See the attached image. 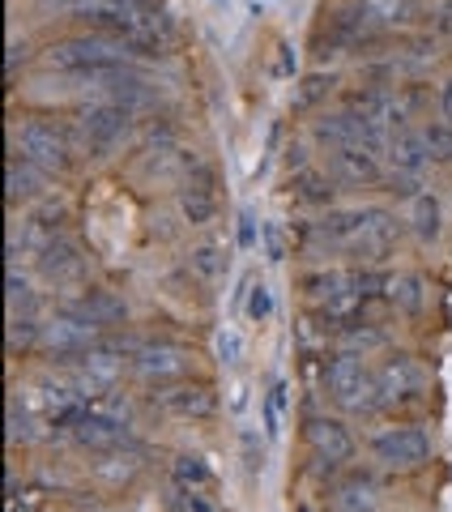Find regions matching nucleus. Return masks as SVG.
<instances>
[{"instance_id": "obj_11", "label": "nucleus", "mask_w": 452, "mask_h": 512, "mask_svg": "<svg viewBox=\"0 0 452 512\" xmlns=\"http://www.w3.org/2000/svg\"><path fill=\"white\" fill-rule=\"evenodd\" d=\"M218 201H214V171L192 163V171L184 175V188H180V214L184 222H192V227H205L209 218H214Z\"/></svg>"}, {"instance_id": "obj_30", "label": "nucleus", "mask_w": 452, "mask_h": 512, "mask_svg": "<svg viewBox=\"0 0 452 512\" xmlns=\"http://www.w3.org/2000/svg\"><path fill=\"white\" fill-rule=\"evenodd\" d=\"M192 269H197L201 278H222V274H226V256H222V248H214V244L192 248Z\"/></svg>"}, {"instance_id": "obj_19", "label": "nucleus", "mask_w": 452, "mask_h": 512, "mask_svg": "<svg viewBox=\"0 0 452 512\" xmlns=\"http://www.w3.org/2000/svg\"><path fill=\"white\" fill-rule=\"evenodd\" d=\"M410 227L423 244H435V239H440L444 210H440V201H435V192H418V197L410 201Z\"/></svg>"}, {"instance_id": "obj_18", "label": "nucleus", "mask_w": 452, "mask_h": 512, "mask_svg": "<svg viewBox=\"0 0 452 512\" xmlns=\"http://www.w3.org/2000/svg\"><path fill=\"white\" fill-rule=\"evenodd\" d=\"M39 184L43 175L35 163H26L22 154L9 150V163H5V201L9 205H22V201H35L39 197Z\"/></svg>"}, {"instance_id": "obj_32", "label": "nucleus", "mask_w": 452, "mask_h": 512, "mask_svg": "<svg viewBox=\"0 0 452 512\" xmlns=\"http://www.w3.org/2000/svg\"><path fill=\"white\" fill-rule=\"evenodd\" d=\"M9 308L30 316V308H35V291H30V282L18 274V269H9Z\"/></svg>"}, {"instance_id": "obj_20", "label": "nucleus", "mask_w": 452, "mask_h": 512, "mask_svg": "<svg viewBox=\"0 0 452 512\" xmlns=\"http://www.w3.org/2000/svg\"><path fill=\"white\" fill-rule=\"evenodd\" d=\"M295 201L303 205H329L333 201V175L329 171H316V167H303L295 171Z\"/></svg>"}, {"instance_id": "obj_37", "label": "nucleus", "mask_w": 452, "mask_h": 512, "mask_svg": "<svg viewBox=\"0 0 452 512\" xmlns=\"http://www.w3.org/2000/svg\"><path fill=\"white\" fill-rule=\"evenodd\" d=\"M282 163H286L290 171H303V167H308V146H303V141H290L286 154H282Z\"/></svg>"}, {"instance_id": "obj_26", "label": "nucleus", "mask_w": 452, "mask_h": 512, "mask_svg": "<svg viewBox=\"0 0 452 512\" xmlns=\"http://www.w3.org/2000/svg\"><path fill=\"white\" fill-rule=\"evenodd\" d=\"M5 342H9V355H18V350H30L35 342H43V325H39L35 316H18V312H13Z\"/></svg>"}, {"instance_id": "obj_6", "label": "nucleus", "mask_w": 452, "mask_h": 512, "mask_svg": "<svg viewBox=\"0 0 452 512\" xmlns=\"http://www.w3.org/2000/svg\"><path fill=\"white\" fill-rule=\"evenodd\" d=\"M154 406L175 419H209L218 410V393L209 380H175L154 389Z\"/></svg>"}, {"instance_id": "obj_9", "label": "nucleus", "mask_w": 452, "mask_h": 512, "mask_svg": "<svg viewBox=\"0 0 452 512\" xmlns=\"http://www.w3.org/2000/svg\"><path fill=\"white\" fill-rule=\"evenodd\" d=\"M60 312L86 320V325L107 329V325H124V320H128V303L116 291H107V286H90V291H82L77 299H64Z\"/></svg>"}, {"instance_id": "obj_40", "label": "nucleus", "mask_w": 452, "mask_h": 512, "mask_svg": "<svg viewBox=\"0 0 452 512\" xmlns=\"http://www.w3.org/2000/svg\"><path fill=\"white\" fill-rule=\"evenodd\" d=\"M18 60H26V43L13 39V43H9V56H5V69H9V77L18 73Z\"/></svg>"}, {"instance_id": "obj_28", "label": "nucleus", "mask_w": 452, "mask_h": 512, "mask_svg": "<svg viewBox=\"0 0 452 512\" xmlns=\"http://www.w3.org/2000/svg\"><path fill=\"white\" fill-rule=\"evenodd\" d=\"M384 346V329H376V325H350V329H342V350H350V355H354V350H363V355H367V350H380Z\"/></svg>"}, {"instance_id": "obj_35", "label": "nucleus", "mask_w": 452, "mask_h": 512, "mask_svg": "<svg viewBox=\"0 0 452 512\" xmlns=\"http://www.w3.org/2000/svg\"><path fill=\"white\" fill-rule=\"evenodd\" d=\"M261 239H265V252H269V261H273V265H278V261H286L282 235H278V227H273V222H265V227H261Z\"/></svg>"}, {"instance_id": "obj_27", "label": "nucleus", "mask_w": 452, "mask_h": 512, "mask_svg": "<svg viewBox=\"0 0 452 512\" xmlns=\"http://www.w3.org/2000/svg\"><path fill=\"white\" fill-rule=\"evenodd\" d=\"M427 141V154H431V163H452V124L448 120H431L418 128Z\"/></svg>"}, {"instance_id": "obj_23", "label": "nucleus", "mask_w": 452, "mask_h": 512, "mask_svg": "<svg viewBox=\"0 0 452 512\" xmlns=\"http://www.w3.org/2000/svg\"><path fill=\"white\" fill-rule=\"evenodd\" d=\"M333 73H308V77H299V86H295V94H290V107L295 111H308V107H316V103H325L329 94H333Z\"/></svg>"}, {"instance_id": "obj_21", "label": "nucleus", "mask_w": 452, "mask_h": 512, "mask_svg": "<svg viewBox=\"0 0 452 512\" xmlns=\"http://www.w3.org/2000/svg\"><path fill=\"white\" fill-rule=\"evenodd\" d=\"M410 0H359V13L367 18L371 30H384V26H397L410 18Z\"/></svg>"}, {"instance_id": "obj_1", "label": "nucleus", "mask_w": 452, "mask_h": 512, "mask_svg": "<svg viewBox=\"0 0 452 512\" xmlns=\"http://www.w3.org/2000/svg\"><path fill=\"white\" fill-rule=\"evenodd\" d=\"M133 47L124 39H111V35H77V39H60L47 47L43 64L56 73H86V69H103V64H128Z\"/></svg>"}, {"instance_id": "obj_7", "label": "nucleus", "mask_w": 452, "mask_h": 512, "mask_svg": "<svg viewBox=\"0 0 452 512\" xmlns=\"http://www.w3.org/2000/svg\"><path fill=\"white\" fill-rule=\"evenodd\" d=\"M99 325H86V320H77L69 312H56L52 320L43 325V346L52 350V355L69 367L77 355H86L90 346H99Z\"/></svg>"}, {"instance_id": "obj_17", "label": "nucleus", "mask_w": 452, "mask_h": 512, "mask_svg": "<svg viewBox=\"0 0 452 512\" xmlns=\"http://www.w3.org/2000/svg\"><path fill=\"white\" fill-rule=\"evenodd\" d=\"M308 444H312L316 461H333V466H342V461L354 457V436L337 419H312L308 423Z\"/></svg>"}, {"instance_id": "obj_29", "label": "nucleus", "mask_w": 452, "mask_h": 512, "mask_svg": "<svg viewBox=\"0 0 452 512\" xmlns=\"http://www.w3.org/2000/svg\"><path fill=\"white\" fill-rule=\"evenodd\" d=\"M141 461L137 457H120V448H111V453H103L99 461V478H107V483H124V478L137 474Z\"/></svg>"}, {"instance_id": "obj_33", "label": "nucleus", "mask_w": 452, "mask_h": 512, "mask_svg": "<svg viewBox=\"0 0 452 512\" xmlns=\"http://www.w3.org/2000/svg\"><path fill=\"white\" fill-rule=\"evenodd\" d=\"M269 312H273V295H269V286L261 282V286H248V316L261 325V320H269Z\"/></svg>"}, {"instance_id": "obj_5", "label": "nucleus", "mask_w": 452, "mask_h": 512, "mask_svg": "<svg viewBox=\"0 0 452 512\" xmlns=\"http://www.w3.org/2000/svg\"><path fill=\"white\" fill-rule=\"evenodd\" d=\"M371 453H376L380 466L393 470H414L431 457V436L423 427H389L371 440Z\"/></svg>"}, {"instance_id": "obj_38", "label": "nucleus", "mask_w": 452, "mask_h": 512, "mask_svg": "<svg viewBox=\"0 0 452 512\" xmlns=\"http://www.w3.org/2000/svg\"><path fill=\"white\" fill-rule=\"evenodd\" d=\"M256 244V218L244 210L239 214V248H252Z\"/></svg>"}, {"instance_id": "obj_43", "label": "nucleus", "mask_w": 452, "mask_h": 512, "mask_svg": "<svg viewBox=\"0 0 452 512\" xmlns=\"http://www.w3.org/2000/svg\"><path fill=\"white\" fill-rule=\"evenodd\" d=\"M278 52H282V64H278V73H282V77H290V73H295V52H290V43H282Z\"/></svg>"}, {"instance_id": "obj_22", "label": "nucleus", "mask_w": 452, "mask_h": 512, "mask_svg": "<svg viewBox=\"0 0 452 512\" xmlns=\"http://www.w3.org/2000/svg\"><path fill=\"white\" fill-rule=\"evenodd\" d=\"M333 512H376V495H371L367 478H350L333 491Z\"/></svg>"}, {"instance_id": "obj_16", "label": "nucleus", "mask_w": 452, "mask_h": 512, "mask_svg": "<svg viewBox=\"0 0 452 512\" xmlns=\"http://www.w3.org/2000/svg\"><path fill=\"white\" fill-rule=\"evenodd\" d=\"M329 175L342 184H371L380 180V158L367 146H342L329 154Z\"/></svg>"}, {"instance_id": "obj_39", "label": "nucleus", "mask_w": 452, "mask_h": 512, "mask_svg": "<svg viewBox=\"0 0 452 512\" xmlns=\"http://www.w3.org/2000/svg\"><path fill=\"white\" fill-rule=\"evenodd\" d=\"M435 30H440L444 39H452V0H444L440 13H435Z\"/></svg>"}, {"instance_id": "obj_44", "label": "nucleus", "mask_w": 452, "mask_h": 512, "mask_svg": "<svg viewBox=\"0 0 452 512\" xmlns=\"http://www.w3.org/2000/svg\"><path fill=\"white\" fill-rule=\"evenodd\" d=\"M188 512H214V504H205V495L188 487Z\"/></svg>"}, {"instance_id": "obj_8", "label": "nucleus", "mask_w": 452, "mask_h": 512, "mask_svg": "<svg viewBox=\"0 0 452 512\" xmlns=\"http://www.w3.org/2000/svg\"><path fill=\"white\" fill-rule=\"evenodd\" d=\"M393 244H397V218L389 210H367L363 227L346 239V252L359 256V261H367V265H380L384 256L393 252Z\"/></svg>"}, {"instance_id": "obj_25", "label": "nucleus", "mask_w": 452, "mask_h": 512, "mask_svg": "<svg viewBox=\"0 0 452 512\" xmlns=\"http://www.w3.org/2000/svg\"><path fill=\"white\" fill-rule=\"evenodd\" d=\"M5 419H9V444H26V440H35V427H30V410L22 402V393L13 389L9 393V406H5Z\"/></svg>"}, {"instance_id": "obj_12", "label": "nucleus", "mask_w": 452, "mask_h": 512, "mask_svg": "<svg viewBox=\"0 0 452 512\" xmlns=\"http://www.w3.org/2000/svg\"><path fill=\"white\" fill-rule=\"evenodd\" d=\"M371 380V372L363 367L359 355H350V350H337V355L325 363V384L333 393V402H342L350 410V402L363 393V384Z\"/></svg>"}, {"instance_id": "obj_42", "label": "nucleus", "mask_w": 452, "mask_h": 512, "mask_svg": "<svg viewBox=\"0 0 452 512\" xmlns=\"http://www.w3.org/2000/svg\"><path fill=\"white\" fill-rule=\"evenodd\" d=\"M440 116L452 124V77L444 82V90H440Z\"/></svg>"}, {"instance_id": "obj_36", "label": "nucleus", "mask_w": 452, "mask_h": 512, "mask_svg": "<svg viewBox=\"0 0 452 512\" xmlns=\"http://www.w3.org/2000/svg\"><path fill=\"white\" fill-rule=\"evenodd\" d=\"M244 457H248V470H252V474H256V470H265V448L256 444L252 431H244Z\"/></svg>"}, {"instance_id": "obj_41", "label": "nucleus", "mask_w": 452, "mask_h": 512, "mask_svg": "<svg viewBox=\"0 0 452 512\" xmlns=\"http://www.w3.org/2000/svg\"><path fill=\"white\" fill-rule=\"evenodd\" d=\"M39 5H43V9H52V5H56V9H64V13H77L82 5H90V0H39Z\"/></svg>"}, {"instance_id": "obj_31", "label": "nucleus", "mask_w": 452, "mask_h": 512, "mask_svg": "<svg viewBox=\"0 0 452 512\" xmlns=\"http://www.w3.org/2000/svg\"><path fill=\"white\" fill-rule=\"evenodd\" d=\"M393 303L397 308H406V312H418L423 308V282H418L414 274H406V278H393Z\"/></svg>"}, {"instance_id": "obj_2", "label": "nucleus", "mask_w": 452, "mask_h": 512, "mask_svg": "<svg viewBox=\"0 0 452 512\" xmlns=\"http://www.w3.org/2000/svg\"><path fill=\"white\" fill-rule=\"evenodd\" d=\"M9 150L22 154L26 163H35V167L47 171V175L73 167V141H69V133H60L56 124H43V120H22V124H13Z\"/></svg>"}, {"instance_id": "obj_34", "label": "nucleus", "mask_w": 452, "mask_h": 512, "mask_svg": "<svg viewBox=\"0 0 452 512\" xmlns=\"http://www.w3.org/2000/svg\"><path fill=\"white\" fill-rule=\"evenodd\" d=\"M239 355H244V342H239V333H218V359L226 367H235Z\"/></svg>"}, {"instance_id": "obj_15", "label": "nucleus", "mask_w": 452, "mask_h": 512, "mask_svg": "<svg viewBox=\"0 0 452 512\" xmlns=\"http://www.w3.org/2000/svg\"><path fill=\"white\" fill-rule=\"evenodd\" d=\"M389 163H393V175L423 180V171L431 167V154H427L423 133H414V128H397V133L389 137Z\"/></svg>"}, {"instance_id": "obj_4", "label": "nucleus", "mask_w": 452, "mask_h": 512, "mask_svg": "<svg viewBox=\"0 0 452 512\" xmlns=\"http://www.w3.org/2000/svg\"><path fill=\"white\" fill-rule=\"evenodd\" d=\"M133 372L145 384L163 389V384H175V380H184L192 372V350L180 346V342H150L133 355Z\"/></svg>"}, {"instance_id": "obj_13", "label": "nucleus", "mask_w": 452, "mask_h": 512, "mask_svg": "<svg viewBox=\"0 0 452 512\" xmlns=\"http://www.w3.org/2000/svg\"><path fill=\"white\" fill-rule=\"evenodd\" d=\"M82 269H86L82 244H77V239H69V235H60V239H52L47 248H39V274H43L47 282L64 286V282L82 278Z\"/></svg>"}, {"instance_id": "obj_14", "label": "nucleus", "mask_w": 452, "mask_h": 512, "mask_svg": "<svg viewBox=\"0 0 452 512\" xmlns=\"http://www.w3.org/2000/svg\"><path fill=\"white\" fill-rule=\"evenodd\" d=\"M73 440L82 444V448H99V453H111V448H124L128 444V423L111 419V414H103V410H94V402H90L86 419L73 427Z\"/></svg>"}, {"instance_id": "obj_24", "label": "nucleus", "mask_w": 452, "mask_h": 512, "mask_svg": "<svg viewBox=\"0 0 452 512\" xmlns=\"http://www.w3.org/2000/svg\"><path fill=\"white\" fill-rule=\"evenodd\" d=\"M171 470H175V483H184L192 491H201V487L214 483V470H209L205 457H197V453H180L171 461Z\"/></svg>"}, {"instance_id": "obj_10", "label": "nucleus", "mask_w": 452, "mask_h": 512, "mask_svg": "<svg viewBox=\"0 0 452 512\" xmlns=\"http://www.w3.org/2000/svg\"><path fill=\"white\" fill-rule=\"evenodd\" d=\"M376 389H380V397H384V406L410 402V397L423 393V372H418V363H414L410 355H393V359L380 363Z\"/></svg>"}, {"instance_id": "obj_3", "label": "nucleus", "mask_w": 452, "mask_h": 512, "mask_svg": "<svg viewBox=\"0 0 452 512\" xmlns=\"http://www.w3.org/2000/svg\"><path fill=\"white\" fill-rule=\"evenodd\" d=\"M133 120H137L133 111H124L116 103H90V107L77 111V133H82V146L94 158H103L133 133Z\"/></svg>"}]
</instances>
